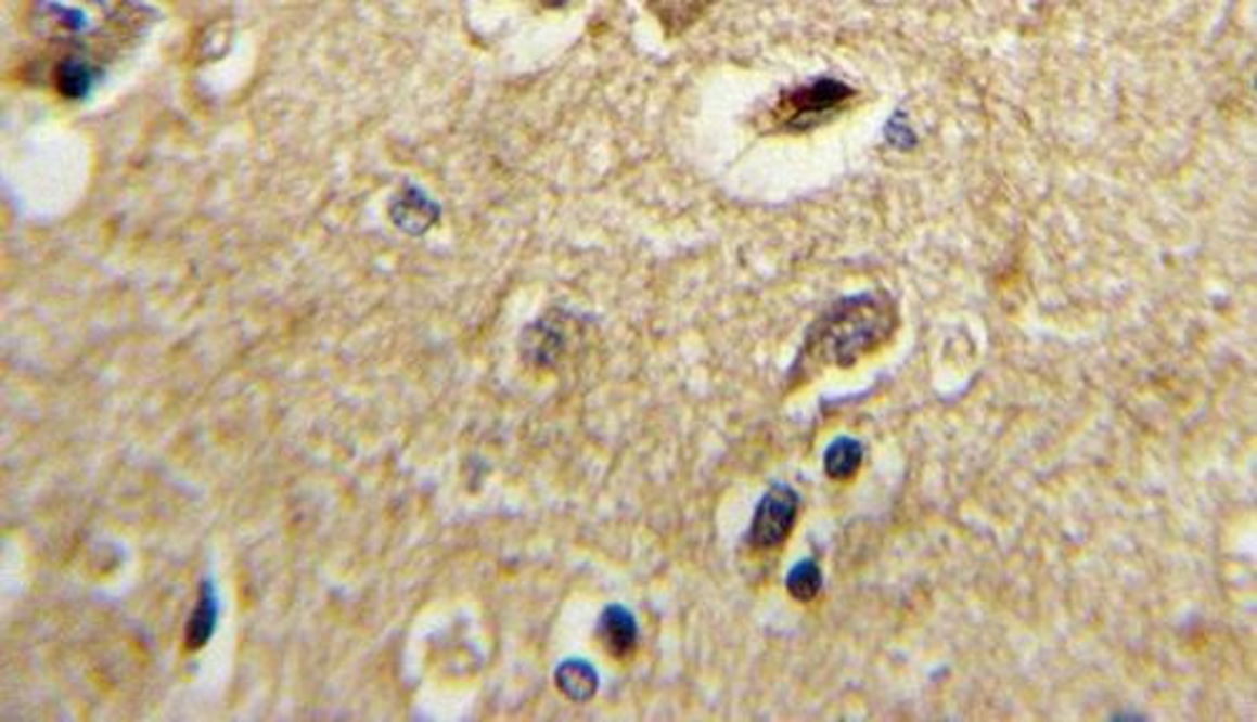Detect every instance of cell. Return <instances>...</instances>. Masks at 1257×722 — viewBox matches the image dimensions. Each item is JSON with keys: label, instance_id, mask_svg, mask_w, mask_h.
Returning a JSON list of instances; mask_svg holds the SVG:
<instances>
[{"label": "cell", "instance_id": "obj_10", "mask_svg": "<svg viewBox=\"0 0 1257 722\" xmlns=\"http://www.w3.org/2000/svg\"><path fill=\"white\" fill-rule=\"evenodd\" d=\"M91 68L84 59H66L55 70V86L66 99H84L91 91Z\"/></svg>", "mask_w": 1257, "mask_h": 722}, {"label": "cell", "instance_id": "obj_2", "mask_svg": "<svg viewBox=\"0 0 1257 722\" xmlns=\"http://www.w3.org/2000/svg\"><path fill=\"white\" fill-rule=\"evenodd\" d=\"M798 517V494L788 485H773L760 497L751 519L748 540L756 550H775L794 532Z\"/></svg>", "mask_w": 1257, "mask_h": 722}, {"label": "cell", "instance_id": "obj_3", "mask_svg": "<svg viewBox=\"0 0 1257 722\" xmlns=\"http://www.w3.org/2000/svg\"><path fill=\"white\" fill-rule=\"evenodd\" d=\"M851 95H854L851 88L838 83V80L821 78V80H813V83H808V86L796 88V91L791 93L786 101H783V108H791V116H788L791 126H796V124L808 126L811 120L826 116L831 108L838 106V103L851 99Z\"/></svg>", "mask_w": 1257, "mask_h": 722}, {"label": "cell", "instance_id": "obj_11", "mask_svg": "<svg viewBox=\"0 0 1257 722\" xmlns=\"http://www.w3.org/2000/svg\"><path fill=\"white\" fill-rule=\"evenodd\" d=\"M540 3L548 5V8H563V5L570 3V0H540Z\"/></svg>", "mask_w": 1257, "mask_h": 722}, {"label": "cell", "instance_id": "obj_7", "mask_svg": "<svg viewBox=\"0 0 1257 722\" xmlns=\"http://www.w3.org/2000/svg\"><path fill=\"white\" fill-rule=\"evenodd\" d=\"M863 464V444L859 439L838 437L823 452V472L836 481H848L859 475Z\"/></svg>", "mask_w": 1257, "mask_h": 722}, {"label": "cell", "instance_id": "obj_8", "mask_svg": "<svg viewBox=\"0 0 1257 722\" xmlns=\"http://www.w3.org/2000/svg\"><path fill=\"white\" fill-rule=\"evenodd\" d=\"M555 682L565 697L586 702L598 689V672L582 660H567L557 668Z\"/></svg>", "mask_w": 1257, "mask_h": 722}, {"label": "cell", "instance_id": "obj_5", "mask_svg": "<svg viewBox=\"0 0 1257 722\" xmlns=\"http://www.w3.org/2000/svg\"><path fill=\"white\" fill-rule=\"evenodd\" d=\"M437 214V206L427 196L420 194L418 189H407L405 196H399L395 206H392V219L407 234H422L424 229L435 223Z\"/></svg>", "mask_w": 1257, "mask_h": 722}, {"label": "cell", "instance_id": "obj_9", "mask_svg": "<svg viewBox=\"0 0 1257 722\" xmlns=\"http://www.w3.org/2000/svg\"><path fill=\"white\" fill-rule=\"evenodd\" d=\"M823 588V575L813 559H800L786 577L788 595L798 602H811Z\"/></svg>", "mask_w": 1257, "mask_h": 722}, {"label": "cell", "instance_id": "obj_6", "mask_svg": "<svg viewBox=\"0 0 1257 722\" xmlns=\"http://www.w3.org/2000/svg\"><path fill=\"white\" fill-rule=\"evenodd\" d=\"M216 620H219V599H216V590H214L211 580H206L202 584V592H198V602H196L194 613H191V617H189L187 647L202 649L214 635Z\"/></svg>", "mask_w": 1257, "mask_h": 722}, {"label": "cell", "instance_id": "obj_4", "mask_svg": "<svg viewBox=\"0 0 1257 722\" xmlns=\"http://www.w3.org/2000/svg\"><path fill=\"white\" fill-rule=\"evenodd\" d=\"M600 640H603L607 653L618 657V660L632 655V649L638 645L636 617L620 605L607 607L603 617H600Z\"/></svg>", "mask_w": 1257, "mask_h": 722}, {"label": "cell", "instance_id": "obj_1", "mask_svg": "<svg viewBox=\"0 0 1257 722\" xmlns=\"http://www.w3.org/2000/svg\"><path fill=\"white\" fill-rule=\"evenodd\" d=\"M899 324L886 294H856L836 301L808 328L794 374H816L826 366H854L892 339Z\"/></svg>", "mask_w": 1257, "mask_h": 722}]
</instances>
